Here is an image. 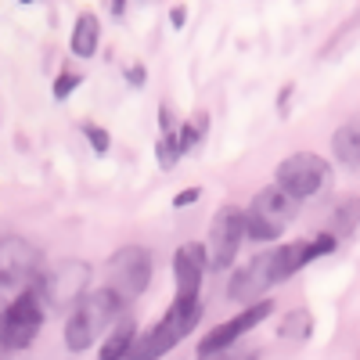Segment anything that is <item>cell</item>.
Instances as JSON below:
<instances>
[{
    "mask_svg": "<svg viewBox=\"0 0 360 360\" xmlns=\"http://www.w3.org/2000/svg\"><path fill=\"white\" fill-rule=\"evenodd\" d=\"M123 310H127V299L119 295L112 285H108V288H98V292H90V295H83L79 303L72 307V314H69L65 346H69L72 353L90 349L101 335H108L112 328L123 321Z\"/></svg>",
    "mask_w": 360,
    "mask_h": 360,
    "instance_id": "1",
    "label": "cell"
},
{
    "mask_svg": "<svg viewBox=\"0 0 360 360\" xmlns=\"http://www.w3.org/2000/svg\"><path fill=\"white\" fill-rule=\"evenodd\" d=\"M198 321H202L198 295H173L166 317H162L155 328H148L141 339H134L130 356H162V353H169L180 339H188V335L195 332Z\"/></svg>",
    "mask_w": 360,
    "mask_h": 360,
    "instance_id": "2",
    "label": "cell"
},
{
    "mask_svg": "<svg viewBox=\"0 0 360 360\" xmlns=\"http://www.w3.org/2000/svg\"><path fill=\"white\" fill-rule=\"evenodd\" d=\"M47 299L37 285H25L11 303L4 307V317H0V339H4V353L15 349H29L37 342L40 328L47 321Z\"/></svg>",
    "mask_w": 360,
    "mask_h": 360,
    "instance_id": "3",
    "label": "cell"
},
{
    "mask_svg": "<svg viewBox=\"0 0 360 360\" xmlns=\"http://www.w3.org/2000/svg\"><path fill=\"white\" fill-rule=\"evenodd\" d=\"M51 310H72L79 299L86 295V285H90V263L83 259H58L47 274H40L33 281Z\"/></svg>",
    "mask_w": 360,
    "mask_h": 360,
    "instance_id": "4",
    "label": "cell"
},
{
    "mask_svg": "<svg viewBox=\"0 0 360 360\" xmlns=\"http://www.w3.org/2000/svg\"><path fill=\"white\" fill-rule=\"evenodd\" d=\"M274 180L281 188H288L295 198H314L328 188V180H332V166H328L321 155L314 152H295L288 159H281V166L274 169Z\"/></svg>",
    "mask_w": 360,
    "mask_h": 360,
    "instance_id": "5",
    "label": "cell"
},
{
    "mask_svg": "<svg viewBox=\"0 0 360 360\" xmlns=\"http://www.w3.org/2000/svg\"><path fill=\"white\" fill-rule=\"evenodd\" d=\"M242 238H245V213L238 205H220L213 213V224H209V266L224 270L234 263L238 249H242Z\"/></svg>",
    "mask_w": 360,
    "mask_h": 360,
    "instance_id": "6",
    "label": "cell"
},
{
    "mask_svg": "<svg viewBox=\"0 0 360 360\" xmlns=\"http://www.w3.org/2000/svg\"><path fill=\"white\" fill-rule=\"evenodd\" d=\"M108 285L123 295V299H137L148 292L152 285V252L144 245H127L119 249L112 259H108Z\"/></svg>",
    "mask_w": 360,
    "mask_h": 360,
    "instance_id": "7",
    "label": "cell"
},
{
    "mask_svg": "<svg viewBox=\"0 0 360 360\" xmlns=\"http://www.w3.org/2000/svg\"><path fill=\"white\" fill-rule=\"evenodd\" d=\"M270 314H274V303L270 299H256V303H249L242 314H234L231 321L217 324L213 332H209L202 342H198V356H213V353H224L231 342H238L242 335H249L252 328H259Z\"/></svg>",
    "mask_w": 360,
    "mask_h": 360,
    "instance_id": "8",
    "label": "cell"
},
{
    "mask_svg": "<svg viewBox=\"0 0 360 360\" xmlns=\"http://www.w3.org/2000/svg\"><path fill=\"white\" fill-rule=\"evenodd\" d=\"M40 278V252L25 242V238L8 234L0 242V285L15 288V285H33Z\"/></svg>",
    "mask_w": 360,
    "mask_h": 360,
    "instance_id": "9",
    "label": "cell"
},
{
    "mask_svg": "<svg viewBox=\"0 0 360 360\" xmlns=\"http://www.w3.org/2000/svg\"><path fill=\"white\" fill-rule=\"evenodd\" d=\"M274 285H278V278H274V259H270V252H259L252 263H245V266L231 278L227 295L234 299V303L249 307V303H256V299H263V292L274 288Z\"/></svg>",
    "mask_w": 360,
    "mask_h": 360,
    "instance_id": "10",
    "label": "cell"
},
{
    "mask_svg": "<svg viewBox=\"0 0 360 360\" xmlns=\"http://www.w3.org/2000/svg\"><path fill=\"white\" fill-rule=\"evenodd\" d=\"M209 270V249L202 242H184L173 252V278H176V295H198L202 278Z\"/></svg>",
    "mask_w": 360,
    "mask_h": 360,
    "instance_id": "11",
    "label": "cell"
},
{
    "mask_svg": "<svg viewBox=\"0 0 360 360\" xmlns=\"http://www.w3.org/2000/svg\"><path fill=\"white\" fill-rule=\"evenodd\" d=\"M299 205H303V198H295L288 188H281L278 180L270 188H263L256 198H252V213H259V217H266V220H274V224H292L295 220V213H299Z\"/></svg>",
    "mask_w": 360,
    "mask_h": 360,
    "instance_id": "12",
    "label": "cell"
},
{
    "mask_svg": "<svg viewBox=\"0 0 360 360\" xmlns=\"http://www.w3.org/2000/svg\"><path fill=\"white\" fill-rule=\"evenodd\" d=\"M270 259H274V278L281 285V281H288L292 274H299V270L310 263V242H285L281 249L270 252Z\"/></svg>",
    "mask_w": 360,
    "mask_h": 360,
    "instance_id": "13",
    "label": "cell"
},
{
    "mask_svg": "<svg viewBox=\"0 0 360 360\" xmlns=\"http://www.w3.org/2000/svg\"><path fill=\"white\" fill-rule=\"evenodd\" d=\"M98 40H101V22H98V15H94V11H83V15L76 18V25H72V40H69L72 54H76V58H94V54H98Z\"/></svg>",
    "mask_w": 360,
    "mask_h": 360,
    "instance_id": "14",
    "label": "cell"
},
{
    "mask_svg": "<svg viewBox=\"0 0 360 360\" xmlns=\"http://www.w3.org/2000/svg\"><path fill=\"white\" fill-rule=\"evenodd\" d=\"M332 155L342 166H360V115H353L332 134Z\"/></svg>",
    "mask_w": 360,
    "mask_h": 360,
    "instance_id": "15",
    "label": "cell"
},
{
    "mask_svg": "<svg viewBox=\"0 0 360 360\" xmlns=\"http://www.w3.org/2000/svg\"><path fill=\"white\" fill-rule=\"evenodd\" d=\"M310 335H314V314L303 310V307L288 310V314L281 317V324H278V339H285V342H292V346L307 342Z\"/></svg>",
    "mask_w": 360,
    "mask_h": 360,
    "instance_id": "16",
    "label": "cell"
},
{
    "mask_svg": "<svg viewBox=\"0 0 360 360\" xmlns=\"http://www.w3.org/2000/svg\"><path fill=\"white\" fill-rule=\"evenodd\" d=\"M134 339H137V328H134V321L130 317H123L112 332H108V339L101 342V360H119V356H130V349H134Z\"/></svg>",
    "mask_w": 360,
    "mask_h": 360,
    "instance_id": "17",
    "label": "cell"
},
{
    "mask_svg": "<svg viewBox=\"0 0 360 360\" xmlns=\"http://www.w3.org/2000/svg\"><path fill=\"white\" fill-rule=\"evenodd\" d=\"M356 224H360V198H342V202L335 205L328 231H332L335 238H346V234L356 231Z\"/></svg>",
    "mask_w": 360,
    "mask_h": 360,
    "instance_id": "18",
    "label": "cell"
},
{
    "mask_svg": "<svg viewBox=\"0 0 360 360\" xmlns=\"http://www.w3.org/2000/svg\"><path fill=\"white\" fill-rule=\"evenodd\" d=\"M281 231H285V224H274V220H266V217H259V213H245V238L249 242H278L281 238Z\"/></svg>",
    "mask_w": 360,
    "mask_h": 360,
    "instance_id": "19",
    "label": "cell"
},
{
    "mask_svg": "<svg viewBox=\"0 0 360 360\" xmlns=\"http://www.w3.org/2000/svg\"><path fill=\"white\" fill-rule=\"evenodd\" d=\"M205 130H209V112H195L184 127L176 130V137H180V148H184V155L188 152H195V148L205 141Z\"/></svg>",
    "mask_w": 360,
    "mask_h": 360,
    "instance_id": "20",
    "label": "cell"
},
{
    "mask_svg": "<svg viewBox=\"0 0 360 360\" xmlns=\"http://www.w3.org/2000/svg\"><path fill=\"white\" fill-rule=\"evenodd\" d=\"M180 155H184V148H180V137L173 130H162V137L155 141V162L162 169H173L180 162Z\"/></svg>",
    "mask_w": 360,
    "mask_h": 360,
    "instance_id": "21",
    "label": "cell"
},
{
    "mask_svg": "<svg viewBox=\"0 0 360 360\" xmlns=\"http://www.w3.org/2000/svg\"><path fill=\"white\" fill-rule=\"evenodd\" d=\"M79 134L90 141V148H94V155H108V148H112V137H108V130L105 127H98V123H79Z\"/></svg>",
    "mask_w": 360,
    "mask_h": 360,
    "instance_id": "22",
    "label": "cell"
},
{
    "mask_svg": "<svg viewBox=\"0 0 360 360\" xmlns=\"http://www.w3.org/2000/svg\"><path fill=\"white\" fill-rule=\"evenodd\" d=\"M335 245H339V238H335L332 231L317 234L314 242H310V263H314V259H321V256H328V252H335Z\"/></svg>",
    "mask_w": 360,
    "mask_h": 360,
    "instance_id": "23",
    "label": "cell"
},
{
    "mask_svg": "<svg viewBox=\"0 0 360 360\" xmlns=\"http://www.w3.org/2000/svg\"><path fill=\"white\" fill-rule=\"evenodd\" d=\"M79 83H83V79H79L76 72H62V76L54 79V98H58V101H65V98L72 94V90H76Z\"/></svg>",
    "mask_w": 360,
    "mask_h": 360,
    "instance_id": "24",
    "label": "cell"
},
{
    "mask_svg": "<svg viewBox=\"0 0 360 360\" xmlns=\"http://www.w3.org/2000/svg\"><path fill=\"white\" fill-rule=\"evenodd\" d=\"M198 198H202V188H184V191H176L173 205H176V209H184V205H195Z\"/></svg>",
    "mask_w": 360,
    "mask_h": 360,
    "instance_id": "25",
    "label": "cell"
},
{
    "mask_svg": "<svg viewBox=\"0 0 360 360\" xmlns=\"http://www.w3.org/2000/svg\"><path fill=\"white\" fill-rule=\"evenodd\" d=\"M127 83H130V86H144V83H148V69H144V65H130V69H127Z\"/></svg>",
    "mask_w": 360,
    "mask_h": 360,
    "instance_id": "26",
    "label": "cell"
},
{
    "mask_svg": "<svg viewBox=\"0 0 360 360\" xmlns=\"http://www.w3.org/2000/svg\"><path fill=\"white\" fill-rule=\"evenodd\" d=\"M184 22H188V8L176 4V8L169 11V25H173V29H184Z\"/></svg>",
    "mask_w": 360,
    "mask_h": 360,
    "instance_id": "27",
    "label": "cell"
},
{
    "mask_svg": "<svg viewBox=\"0 0 360 360\" xmlns=\"http://www.w3.org/2000/svg\"><path fill=\"white\" fill-rule=\"evenodd\" d=\"M173 127H176V115L162 105V108H159V130H173Z\"/></svg>",
    "mask_w": 360,
    "mask_h": 360,
    "instance_id": "28",
    "label": "cell"
},
{
    "mask_svg": "<svg viewBox=\"0 0 360 360\" xmlns=\"http://www.w3.org/2000/svg\"><path fill=\"white\" fill-rule=\"evenodd\" d=\"M112 15L123 18V15H127V0H112Z\"/></svg>",
    "mask_w": 360,
    "mask_h": 360,
    "instance_id": "29",
    "label": "cell"
},
{
    "mask_svg": "<svg viewBox=\"0 0 360 360\" xmlns=\"http://www.w3.org/2000/svg\"><path fill=\"white\" fill-rule=\"evenodd\" d=\"M18 4H33V0H18Z\"/></svg>",
    "mask_w": 360,
    "mask_h": 360,
    "instance_id": "30",
    "label": "cell"
}]
</instances>
